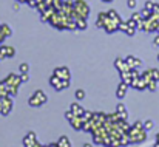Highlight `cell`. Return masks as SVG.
Instances as JSON below:
<instances>
[{"label": "cell", "instance_id": "ac0fdd59", "mask_svg": "<svg viewBox=\"0 0 159 147\" xmlns=\"http://www.w3.org/2000/svg\"><path fill=\"white\" fill-rule=\"evenodd\" d=\"M3 59H8V56H6V45L0 44V60H3Z\"/></svg>", "mask_w": 159, "mask_h": 147}, {"label": "cell", "instance_id": "4316f807", "mask_svg": "<svg viewBox=\"0 0 159 147\" xmlns=\"http://www.w3.org/2000/svg\"><path fill=\"white\" fill-rule=\"evenodd\" d=\"M128 8H136V0H127Z\"/></svg>", "mask_w": 159, "mask_h": 147}, {"label": "cell", "instance_id": "3957f363", "mask_svg": "<svg viewBox=\"0 0 159 147\" xmlns=\"http://www.w3.org/2000/svg\"><path fill=\"white\" fill-rule=\"evenodd\" d=\"M50 85L53 87L56 92H62V90H66V88L70 87V81H66V79H60L59 76L53 74V76L50 78Z\"/></svg>", "mask_w": 159, "mask_h": 147}, {"label": "cell", "instance_id": "7402d4cb", "mask_svg": "<svg viewBox=\"0 0 159 147\" xmlns=\"http://www.w3.org/2000/svg\"><path fill=\"white\" fill-rule=\"evenodd\" d=\"M28 71H30V65L26 62L20 64V73H28Z\"/></svg>", "mask_w": 159, "mask_h": 147}, {"label": "cell", "instance_id": "9a60e30c", "mask_svg": "<svg viewBox=\"0 0 159 147\" xmlns=\"http://www.w3.org/2000/svg\"><path fill=\"white\" fill-rule=\"evenodd\" d=\"M147 88L150 90V92H156V88H158V81H155V79H152L148 84H147Z\"/></svg>", "mask_w": 159, "mask_h": 147}, {"label": "cell", "instance_id": "9c48e42d", "mask_svg": "<svg viewBox=\"0 0 159 147\" xmlns=\"http://www.w3.org/2000/svg\"><path fill=\"white\" fill-rule=\"evenodd\" d=\"M125 62L128 64L130 68H139V67L142 65V60L138 59V57H134V56H127V57H125Z\"/></svg>", "mask_w": 159, "mask_h": 147}, {"label": "cell", "instance_id": "83f0119b", "mask_svg": "<svg viewBox=\"0 0 159 147\" xmlns=\"http://www.w3.org/2000/svg\"><path fill=\"white\" fill-rule=\"evenodd\" d=\"M153 45H155V47H159V33H158V36L155 37V40H153Z\"/></svg>", "mask_w": 159, "mask_h": 147}, {"label": "cell", "instance_id": "1f68e13d", "mask_svg": "<svg viewBox=\"0 0 159 147\" xmlns=\"http://www.w3.org/2000/svg\"><path fill=\"white\" fill-rule=\"evenodd\" d=\"M158 60H159V54H158Z\"/></svg>", "mask_w": 159, "mask_h": 147}, {"label": "cell", "instance_id": "7a4b0ae2", "mask_svg": "<svg viewBox=\"0 0 159 147\" xmlns=\"http://www.w3.org/2000/svg\"><path fill=\"white\" fill-rule=\"evenodd\" d=\"M47 101H48V98H47V95L43 93V90H36V92L33 93V96L28 99V104H30L31 107H40V105H43Z\"/></svg>", "mask_w": 159, "mask_h": 147}, {"label": "cell", "instance_id": "cb8c5ba5", "mask_svg": "<svg viewBox=\"0 0 159 147\" xmlns=\"http://www.w3.org/2000/svg\"><path fill=\"white\" fill-rule=\"evenodd\" d=\"M20 81H22V84L23 82H28L30 81V74L28 73H20Z\"/></svg>", "mask_w": 159, "mask_h": 147}, {"label": "cell", "instance_id": "f1b7e54d", "mask_svg": "<svg viewBox=\"0 0 159 147\" xmlns=\"http://www.w3.org/2000/svg\"><path fill=\"white\" fill-rule=\"evenodd\" d=\"M153 12L159 14V3H155V9H153Z\"/></svg>", "mask_w": 159, "mask_h": 147}, {"label": "cell", "instance_id": "ba28073f", "mask_svg": "<svg viewBox=\"0 0 159 147\" xmlns=\"http://www.w3.org/2000/svg\"><path fill=\"white\" fill-rule=\"evenodd\" d=\"M128 87H130L128 84H125L124 81H120V84H119V87H117V90H116V96H117V99H124L125 98Z\"/></svg>", "mask_w": 159, "mask_h": 147}, {"label": "cell", "instance_id": "5bb4252c", "mask_svg": "<svg viewBox=\"0 0 159 147\" xmlns=\"http://www.w3.org/2000/svg\"><path fill=\"white\" fill-rule=\"evenodd\" d=\"M2 33H3V36H5V37H9V36L12 34V31H11L9 25H2Z\"/></svg>", "mask_w": 159, "mask_h": 147}, {"label": "cell", "instance_id": "4fadbf2b", "mask_svg": "<svg viewBox=\"0 0 159 147\" xmlns=\"http://www.w3.org/2000/svg\"><path fill=\"white\" fill-rule=\"evenodd\" d=\"M57 146L59 147H71V143H70L68 136H60L59 141H57Z\"/></svg>", "mask_w": 159, "mask_h": 147}, {"label": "cell", "instance_id": "277c9868", "mask_svg": "<svg viewBox=\"0 0 159 147\" xmlns=\"http://www.w3.org/2000/svg\"><path fill=\"white\" fill-rule=\"evenodd\" d=\"M12 110V96H2L0 98V115L6 116Z\"/></svg>", "mask_w": 159, "mask_h": 147}, {"label": "cell", "instance_id": "2e32d148", "mask_svg": "<svg viewBox=\"0 0 159 147\" xmlns=\"http://www.w3.org/2000/svg\"><path fill=\"white\" fill-rule=\"evenodd\" d=\"M74 96H76V101H82V99H85V90H76V93H74Z\"/></svg>", "mask_w": 159, "mask_h": 147}, {"label": "cell", "instance_id": "6da1fadb", "mask_svg": "<svg viewBox=\"0 0 159 147\" xmlns=\"http://www.w3.org/2000/svg\"><path fill=\"white\" fill-rule=\"evenodd\" d=\"M5 81H6V84H8V87H9V96H17L19 87H20V84H22L20 74L11 73V74H8V76L5 78Z\"/></svg>", "mask_w": 159, "mask_h": 147}, {"label": "cell", "instance_id": "d6986e66", "mask_svg": "<svg viewBox=\"0 0 159 147\" xmlns=\"http://www.w3.org/2000/svg\"><path fill=\"white\" fill-rule=\"evenodd\" d=\"M116 113H128V111H127L125 105H124L122 102H119V104H117V107H116Z\"/></svg>", "mask_w": 159, "mask_h": 147}, {"label": "cell", "instance_id": "52a82bcc", "mask_svg": "<svg viewBox=\"0 0 159 147\" xmlns=\"http://www.w3.org/2000/svg\"><path fill=\"white\" fill-rule=\"evenodd\" d=\"M36 143H37V136H36V133H34V132L26 133V136L23 138V146L25 147H33Z\"/></svg>", "mask_w": 159, "mask_h": 147}, {"label": "cell", "instance_id": "5b68a950", "mask_svg": "<svg viewBox=\"0 0 159 147\" xmlns=\"http://www.w3.org/2000/svg\"><path fill=\"white\" fill-rule=\"evenodd\" d=\"M53 74L59 76L60 79H66V81H70V78H71V73H70V70L66 67H56Z\"/></svg>", "mask_w": 159, "mask_h": 147}, {"label": "cell", "instance_id": "7c38bea8", "mask_svg": "<svg viewBox=\"0 0 159 147\" xmlns=\"http://www.w3.org/2000/svg\"><path fill=\"white\" fill-rule=\"evenodd\" d=\"M70 110L74 113V116H82V115L85 113V110L79 105V102H73V104H71V107H70Z\"/></svg>", "mask_w": 159, "mask_h": 147}, {"label": "cell", "instance_id": "e0dca14e", "mask_svg": "<svg viewBox=\"0 0 159 147\" xmlns=\"http://www.w3.org/2000/svg\"><path fill=\"white\" fill-rule=\"evenodd\" d=\"M150 74H152V79H155V81L159 82V70L158 68H150Z\"/></svg>", "mask_w": 159, "mask_h": 147}, {"label": "cell", "instance_id": "ffe728a7", "mask_svg": "<svg viewBox=\"0 0 159 147\" xmlns=\"http://www.w3.org/2000/svg\"><path fill=\"white\" fill-rule=\"evenodd\" d=\"M153 126H155V124H153V121H152V119L144 121V129H145L147 132H148V130H152V129H153Z\"/></svg>", "mask_w": 159, "mask_h": 147}, {"label": "cell", "instance_id": "8fae6325", "mask_svg": "<svg viewBox=\"0 0 159 147\" xmlns=\"http://www.w3.org/2000/svg\"><path fill=\"white\" fill-rule=\"evenodd\" d=\"M70 124L73 126V129H74V130H82V129H84L85 121L82 119V116H74V118L70 121Z\"/></svg>", "mask_w": 159, "mask_h": 147}, {"label": "cell", "instance_id": "d4e9b609", "mask_svg": "<svg viewBox=\"0 0 159 147\" xmlns=\"http://www.w3.org/2000/svg\"><path fill=\"white\" fill-rule=\"evenodd\" d=\"M134 33H136V28H131V26H128L127 31H125L127 36H134Z\"/></svg>", "mask_w": 159, "mask_h": 147}, {"label": "cell", "instance_id": "484cf974", "mask_svg": "<svg viewBox=\"0 0 159 147\" xmlns=\"http://www.w3.org/2000/svg\"><path fill=\"white\" fill-rule=\"evenodd\" d=\"M65 118H66L68 121H71V119L74 118V113H73L71 110H66V111H65Z\"/></svg>", "mask_w": 159, "mask_h": 147}, {"label": "cell", "instance_id": "44dd1931", "mask_svg": "<svg viewBox=\"0 0 159 147\" xmlns=\"http://www.w3.org/2000/svg\"><path fill=\"white\" fill-rule=\"evenodd\" d=\"M6 56L8 57H14L16 56V48L14 47H6Z\"/></svg>", "mask_w": 159, "mask_h": 147}, {"label": "cell", "instance_id": "603a6c76", "mask_svg": "<svg viewBox=\"0 0 159 147\" xmlns=\"http://www.w3.org/2000/svg\"><path fill=\"white\" fill-rule=\"evenodd\" d=\"M145 9H148V11L153 12V9H155V2H150V0H148V2L145 3Z\"/></svg>", "mask_w": 159, "mask_h": 147}, {"label": "cell", "instance_id": "30bf717a", "mask_svg": "<svg viewBox=\"0 0 159 147\" xmlns=\"http://www.w3.org/2000/svg\"><path fill=\"white\" fill-rule=\"evenodd\" d=\"M130 87H133V88H136V90H145V88H147V82L139 76V78L133 79V82H131Z\"/></svg>", "mask_w": 159, "mask_h": 147}, {"label": "cell", "instance_id": "8992f818", "mask_svg": "<svg viewBox=\"0 0 159 147\" xmlns=\"http://www.w3.org/2000/svg\"><path fill=\"white\" fill-rule=\"evenodd\" d=\"M114 67H116V70L119 71V73H124V71H128V70H131L130 67H128V64L125 62V59H116L114 60Z\"/></svg>", "mask_w": 159, "mask_h": 147}, {"label": "cell", "instance_id": "4dcf8cb0", "mask_svg": "<svg viewBox=\"0 0 159 147\" xmlns=\"http://www.w3.org/2000/svg\"><path fill=\"white\" fill-rule=\"evenodd\" d=\"M156 141H159V133H158V135H156Z\"/></svg>", "mask_w": 159, "mask_h": 147}, {"label": "cell", "instance_id": "f546056e", "mask_svg": "<svg viewBox=\"0 0 159 147\" xmlns=\"http://www.w3.org/2000/svg\"><path fill=\"white\" fill-rule=\"evenodd\" d=\"M84 147H93L91 144H84Z\"/></svg>", "mask_w": 159, "mask_h": 147}]
</instances>
